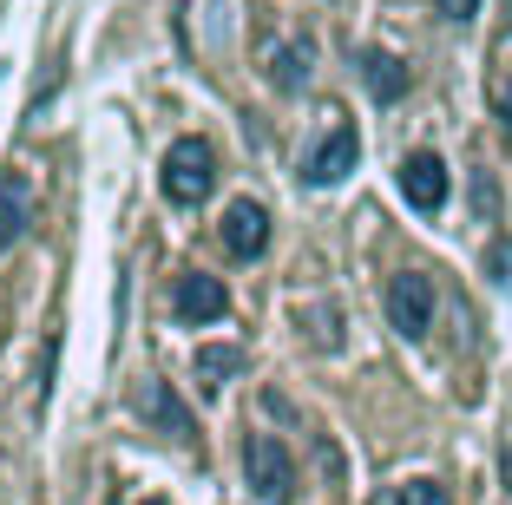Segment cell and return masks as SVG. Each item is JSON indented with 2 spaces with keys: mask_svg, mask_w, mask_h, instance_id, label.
I'll return each mask as SVG.
<instances>
[{
  "mask_svg": "<svg viewBox=\"0 0 512 505\" xmlns=\"http://www.w3.org/2000/svg\"><path fill=\"white\" fill-rule=\"evenodd\" d=\"M217 184V151L211 138H178L165 151V197L171 204H204Z\"/></svg>",
  "mask_w": 512,
  "mask_h": 505,
  "instance_id": "6da1fadb",
  "label": "cell"
},
{
  "mask_svg": "<svg viewBox=\"0 0 512 505\" xmlns=\"http://www.w3.org/2000/svg\"><path fill=\"white\" fill-rule=\"evenodd\" d=\"M243 473H250V492L270 505H296V466H289L283 440L276 433H250L243 440Z\"/></svg>",
  "mask_w": 512,
  "mask_h": 505,
  "instance_id": "7a4b0ae2",
  "label": "cell"
},
{
  "mask_svg": "<svg viewBox=\"0 0 512 505\" xmlns=\"http://www.w3.org/2000/svg\"><path fill=\"white\" fill-rule=\"evenodd\" d=\"M388 322L401 328L407 342H421L427 328H434V276H421V269H401L388 283Z\"/></svg>",
  "mask_w": 512,
  "mask_h": 505,
  "instance_id": "3957f363",
  "label": "cell"
},
{
  "mask_svg": "<svg viewBox=\"0 0 512 505\" xmlns=\"http://www.w3.org/2000/svg\"><path fill=\"white\" fill-rule=\"evenodd\" d=\"M171 315H178L184 328H197V322H224V315H230V289L217 283V276H204V269H184L178 289H171Z\"/></svg>",
  "mask_w": 512,
  "mask_h": 505,
  "instance_id": "277c9868",
  "label": "cell"
},
{
  "mask_svg": "<svg viewBox=\"0 0 512 505\" xmlns=\"http://www.w3.org/2000/svg\"><path fill=\"white\" fill-rule=\"evenodd\" d=\"M401 197L421 210V217H434V210L447 204V164H440L434 151H407L401 158Z\"/></svg>",
  "mask_w": 512,
  "mask_h": 505,
  "instance_id": "5b68a950",
  "label": "cell"
},
{
  "mask_svg": "<svg viewBox=\"0 0 512 505\" xmlns=\"http://www.w3.org/2000/svg\"><path fill=\"white\" fill-rule=\"evenodd\" d=\"M355 158H362V138H355V125H335V132L322 138L316 151H309L302 178H309V184H342L348 171H355Z\"/></svg>",
  "mask_w": 512,
  "mask_h": 505,
  "instance_id": "8992f818",
  "label": "cell"
},
{
  "mask_svg": "<svg viewBox=\"0 0 512 505\" xmlns=\"http://www.w3.org/2000/svg\"><path fill=\"white\" fill-rule=\"evenodd\" d=\"M263 243H270V210L237 197V204L224 210V250L237 256V263H250V256H263Z\"/></svg>",
  "mask_w": 512,
  "mask_h": 505,
  "instance_id": "52a82bcc",
  "label": "cell"
},
{
  "mask_svg": "<svg viewBox=\"0 0 512 505\" xmlns=\"http://www.w3.org/2000/svg\"><path fill=\"white\" fill-rule=\"evenodd\" d=\"M362 79H368V92H375L381 105H394L407 92V66L394 60V53H381V46H368V53H362Z\"/></svg>",
  "mask_w": 512,
  "mask_h": 505,
  "instance_id": "ba28073f",
  "label": "cell"
},
{
  "mask_svg": "<svg viewBox=\"0 0 512 505\" xmlns=\"http://www.w3.org/2000/svg\"><path fill=\"white\" fill-rule=\"evenodd\" d=\"M309 60H316V46H309V40H289L283 53H270V79H276L283 92L309 86Z\"/></svg>",
  "mask_w": 512,
  "mask_h": 505,
  "instance_id": "9c48e42d",
  "label": "cell"
},
{
  "mask_svg": "<svg viewBox=\"0 0 512 505\" xmlns=\"http://www.w3.org/2000/svg\"><path fill=\"white\" fill-rule=\"evenodd\" d=\"M20 230H27V184L0 178V250H14Z\"/></svg>",
  "mask_w": 512,
  "mask_h": 505,
  "instance_id": "30bf717a",
  "label": "cell"
},
{
  "mask_svg": "<svg viewBox=\"0 0 512 505\" xmlns=\"http://www.w3.org/2000/svg\"><path fill=\"white\" fill-rule=\"evenodd\" d=\"M145 414L158 420V427H171L178 440H197V427H191V414H184V401H178V394H165L158 381L145 387Z\"/></svg>",
  "mask_w": 512,
  "mask_h": 505,
  "instance_id": "8fae6325",
  "label": "cell"
},
{
  "mask_svg": "<svg viewBox=\"0 0 512 505\" xmlns=\"http://www.w3.org/2000/svg\"><path fill=\"white\" fill-rule=\"evenodd\" d=\"M237 368H243V348H197V374H204V387H224Z\"/></svg>",
  "mask_w": 512,
  "mask_h": 505,
  "instance_id": "7c38bea8",
  "label": "cell"
},
{
  "mask_svg": "<svg viewBox=\"0 0 512 505\" xmlns=\"http://www.w3.org/2000/svg\"><path fill=\"white\" fill-rule=\"evenodd\" d=\"M394 505H453V499H447L440 479H407V486L394 492Z\"/></svg>",
  "mask_w": 512,
  "mask_h": 505,
  "instance_id": "4fadbf2b",
  "label": "cell"
},
{
  "mask_svg": "<svg viewBox=\"0 0 512 505\" xmlns=\"http://www.w3.org/2000/svg\"><path fill=\"white\" fill-rule=\"evenodd\" d=\"M434 7H440V14H447V20H460V27H467V20L480 14V0H434Z\"/></svg>",
  "mask_w": 512,
  "mask_h": 505,
  "instance_id": "5bb4252c",
  "label": "cell"
},
{
  "mask_svg": "<svg viewBox=\"0 0 512 505\" xmlns=\"http://www.w3.org/2000/svg\"><path fill=\"white\" fill-rule=\"evenodd\" d=\"M499 125H506V138H512V79L499 86Z\"/></svg>",
  "mask_w": 512,
  "mask_h": 505,
  "instance_id": "9a60e30c",
  "label": "cell"
},
{
  "mask_svg": "<svg viewBox=\"0 0 512 505\" xmlns=\"http://www.w3.org/2000/svg\"><path fill=\"white\" fill-rule=\"evenodd\" d=\"M145 505H165V499H145Z\"/></svg>",
  "mask_w": 512,
  "mask_h": 505,
  "instance_id": "2e32d148",
  "label": "cell"
}]
</instances>
